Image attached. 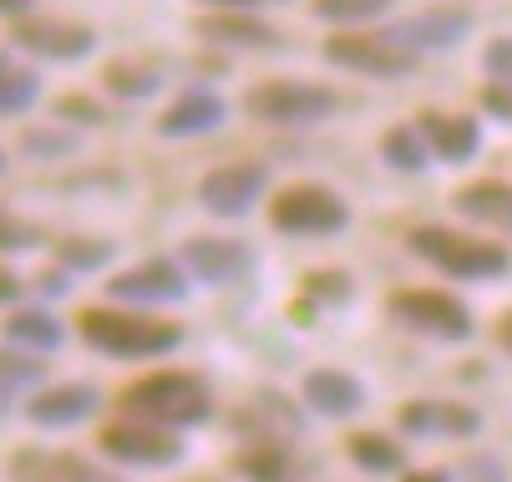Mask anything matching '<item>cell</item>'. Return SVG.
I'll list each match as a JSON object with an SVG mask.
<instances>
[{
	"mask_svg": "<svg viewBox=\"0 0 512 482\" xmlns=\"http://www.w3.org/2000/svg\"><path fill=\"white\" fill-rule=\"evenodd\" d=\"M269 224L279 234L325 239V234H340L350 224V209H345V198L335 188H325V183H289L269 203Z\"/></svg>",
	"mask_w": 512,
	"mask_h": 482,
	"instance_id": "cell-4",
	"label": "cell"
},
{
	"mask_svg": "<svg viewBox=\"0 0 512 482\" xmlns=\"http://www.w3.org/2000/svg\"><path fill=\"white\" fill-rule=\"evenodd\" d=\"M102 87H107L112 97H122V102H142V97H153V92L163 87V77H158L153 61H142V56H117V61L102 66Z\"/></svg>",
	"mask_w": 512,
	"mask_h": 482,
	"instance_id": "cell-23",
	"label": "cell"
},
{
	"mask_svg": "<svg viewBox=\"0 0 512 482\" xmlns=\"http://www.w3.org/2000/svg\"><path fill=\"white\" fill-rule=\"evenodd\" d=\"M92 411H97V386H87V381L46 386L26 401V417L36 427H71V422H87Z\"/></svg>",
	"mask_w": 512,
	"mask_h": 482,
	"instance_id": "cell-18",
	"label": "cell"
},
{
	"mask_svg": "<svg viewBox=\"0 0 512 482\" xmlns=\"http://www.w3.org/2000/svg\"><path fill=\"white\" fill-rule=\"evenodd\" d=\"M325 56L335 66H345V72L376 77V82H406V77H416V61H421L406 46H396L386 31H345V36H330L325 41Z\"/></svg>",
	"mask_w": 512,
	"mask_h": 482,
	"instance_id": "cell-6",
	"label": "cell"
},
{
	"mask_svg": "<svg viewBox=\"0 0 512 482\" xmlns=\"http://www.w3.org/2000/svg\"><path fill=\"white\" fill-rule=\"evenodd\" d=\"M224 117H229V102H224V97L208 92V87H193V92H183L178 102L163 107L158 132H163V137H203V132L224 127Z\"/></svg>",
	"mask_w": 512,
	"mask_h": 482,
	"instance_id": "cell-16",
	"label": "cell"
},
{
	"mask_svg": "<svg viewBox=\"0 0 512 482\" xmlns=\"http://www.w3.org/2000/svg\"><path fill=\"white\" fill-rule=\"evenodd\" d=\"M82 340L102 356H122V361H142V356H168L183 346V330L173 320H153V315H132V310H82L77 315Z\"/></svg>",
	"mask_w": 512,
	"mask_h": 482,
	"instance_id": "cell-2",
	"label": "cell"
},
{
	"mask_svg": "<svg viewBox=\"0 0 512 482\" xmlns=\"http://www.w3.org/2000/svg\"><path fill=\"white\" fill-rule=\"evenodd\" d=\"M26 11H31V0H0V16H16L21 21Z\"/></svg>",
	"mask_w": 512,
	"mask_h": 482,
	"instance_id": "cell-39",
	"label": "cell"
},
{
	"mask_svg": "<svg viewBox=\"0 0 512 482\" xmlns=\"http://www.w3.org/2000/svg\"><path fill=\"white\" fill-rule=\"evenodd\" d=\"M396 0H315V16L330 26H360L371 16H386Z\"/></svg>",
	"mask_w": 512,
	"mask_h": 482,
	"instance_id": "cell-31",
	"label": "cell"
},
{
	"mask_svg": "<svg viewBox=\"0 0 512 482\" xmlns=\"http://www.w3.org/2000/svg\"><path fill=\"white\" fill-rule=\"evenodd\" d=\"M203 6H218V11H249L259 0H203Z\"/></svg>",
	"mask_w": 512,
	"mask_h": 482,
	"instance_id": "cell-40",
	"label": "cell"
},
{
	"mask_svg": "<svg viewBox=\"0 0 512 482\" xmlns=\"http://www.w3.org/2000/svg\"><path fill=\"white\" fill-rule=\"evenodd\" d=\"M264 188H269V168L264 163H224V168L203 173L198 203L213 219H244L264 198Z\"/></svg>",
	"mask_w": 512,
	"mask_h": 482,
	"instance_id": "cell-8",
	"label": "cell"
},
{
	"mask_svg": "<svg viewBox=\"0 0 512 482\" xmlns=\"http://www.w3.org/2000/svg\"><path fill=\"white\" fill-rule=\"evenodd\" d=\"M305 401L325 417H350V411L365 406V386L345 371H310L305 376Z\"/></svg>",
	"mask_w": 512,
	"mask_h": 482,
	"instance_id": "cell-21",
	"label": "cell"
},
{
	"mask_svg": "<svg viewBox=\"0 0 512 482\" xmlns=\"http://www.w3.org/2000/svg\"><path fill=\"white\" fill-rule=\"evenodd\" d=\"M0 173H6V153H0Z\"/></svg>",
	"mask_w": 512,
	"mask_h": 482,
	"instance_id": "cell-43",
	"label": "cell"
},
{
	"mask_svg": "<svg viewBox=\"0 0 512 482\" xmlns=\"http://www.w3.org/2000/svg\"><path fill=\"white\" fill-rule=\"evenodd\" d=\"M381 153H386V163L401 168V173H421V168L431 163V148H426L421 127H391V132L381 137Z\"/></svg>",
	"mask_w": 512,
	"mask_h": 482,
	"instance_id": "cell-29",
	"label": "cell"
},
{
	"mask_svg": "<svg viewBox=\"0 0 512 482\" xmlns=\"http://www.w3.org/2000/svg\"><path fill=\"white\" fill-rule=\"evenodd\" d=\"M482 107L497 112L502 122H512V87H487V92H482Z\"/></svg>",
	"mask_w": 512,
	"mask_h": 482,
	"instance_id": "cell-37",
	"label": "cell"
},
{
	"mask_svg": "<svg viewBox=\"0 0 512 482\" xmlns=\"http://www.w3.org/2000/svg\"><path fill=\"white\" fill-rule=\"evenodd\" d=\"M234 432H239L244 442H279V447H289V442L305 437V417H300V406L289 401V396H279V391H254V396L234 411Z\"/></svg>",
	"mask_w": 512,
	"mask_h": 482,
	"instance_id": "cell-13",
	"label": "cell"
},
{
	"mask_svg": "<svg viewBox=\"0 0 512 482\" xmlns=\"http://www.w3.org/2000/svg\"><path fill=\"white\" fill-rule=\"evenodd\" d=\"M16 148H21L26 158H71V153H77V132L51 117L46 127H21Z\"/></svg>",
	"mask_w": 512,
	"mask_h": 482,
	"instance_id": "cell-28",
	"label": "cell"
},
{
	"mask_svg": "<svg viewBox=\"0 0 512 482\" xmlns=\"http://www.w3.org/2000/svg\"><path fill=\"white\" fill-rule=\"evenodd\" d=\"M457 209L472 219V224H492V229H512V188L487 178V183H467L457 193Z\"/></svg>",
	"mask_w": 512,
	"mask_h": 482,
	"instance_id": "cell-22",
	"label": "cell"
},
{
	"mask_svg": "<svg viewBox=\"0 0 512 482\" xmlns=\"http://www.w3.org/2000/svg\"><path fill=\"white\" fill-rule=\"evenodd\" d=\"M244 107H249V117L274 122V127H305V122L335 117L340 92L320 87V82H259V87H249Z\"/></svg>",
	"mask_w": 512,
	"mask_h": 482,
	"instance_id": "cell-5",
	"label": "cell"
},
{
	"mask_svg": "<svg viewBox=\"0 0 512 482\" xmlns=\"http://www.w3.org/2000/svg\"><path fill=\"white\" fill-rule=\"evenodd\" d=\"M6 340H11V346H21V351H31V356H46V351L61 346V325L46 310H16L6 320Z\"/></svg>",
	"mask_w": 512,
	"mask_h": 482,
	"instance_id": "cell-25",
	"label": "cell"
},
{
	"mask_svg": "<svg viewBox=\"0 0 512 482\" xmlns=\"http://www.w3.org/2000/svg\"><path fill=\"white\" fill-rule=\"evenodd\" d=\"M112 300H132V305H173L188 295V269L178 259H142L122 274L107 280Z\"/></svg>",
	"mask_w": 512,
	"mask_h": 482,
	"instance_id": "cell-14",
	"label": "cell"
},
{
	"mask_svg": "<svg viewBox=\"0 0 512 482\" xmlns=\"http://www.w3.org/2000/svg\"><path fill=\"white\" fill-rule=\"evenodd\" d=\"M178 264L203 285H234L254 269V249L244 239H218V234H193L178 249Z\"/></svg>",
	"mask_w": 512,
	"mask_h": 482,
	"instance_id": "cell-12",
	"label": "cell"
},
{
	"mask_svg": "<svg viewBox=\"0 0 512 482\" xmlns=\"http://www.w3.org/2000/svg\"><path fill=\"white\" fill-rule=\"evenodd\" d=\"M46 361H36L31 351H0V411H11L31 386H41Z\"/></svg>",
	"mask_w": 512,
	"mask_h": 482,
	"instance_id": "cell-26",
	"label": "cell"
},
{
	"mask_svg": "<svg viewBox=\"0 0 512 482\" xmlns=\"http://www.w3.org/2000/svg\"><path fill=\"white\" fill-rule=\"evenodd\" d=\"M112 259V239H61L56 244V264L61 269H102Z\"/></svg>",
	"mask_w": 512,
	"mask_h": 482,
	"instance_id": "cell-32",
	"label": "cell"
},
{
	"mask_svg": "<svg viewBox=\"0 0 512 482\" xmlns=\"http://www.w3.org/2000/svg\"><path fill=\"white\" fill-rule=\"evenodd\" d=\"M497 340H502V346H507V351H512V310H507V315H502V320H497Z\"/></svg>",
	"mask_w": 512,
	"mask_h": 482,
	"instance_id": "cell-41",
	"label": "cell"
},
{
	"mask_svg": "<svg viewBox=\"0 0 512 482\" xmlns=\"http://www.w3.org/2000/svg\"><path fill=\"white\" fill-rule=\"evenodd\" d=\"M234 467H239L249 482H289V472H295V462H289V447H279V442H249V447L234 457Z\"/></svg>",
	"mask_w": 512,
	"mask_h": 482,
	"instance_id": "cell-27",
	"label": "cell"
},
{
	"mask_svg": "<svg viewBox=\"0 0 512 482\" xmlns=\"http://www.w3.org/2000/svg\"><path fill=\"white\" fill-rule=\"evenodd\" d=\"M406 482H447L442 472H406Z\"/></svg>",
	"mask_w": 512,
	"mask_h": 482,
	"instance_id": "cell-42",
	"label": "cell"
},
{
	"mask_svg": "<svg viewBox=\"0 0 512 482\" xmlns=\"http://www.w3.org/2000/svg\"><path fill=\"white\" fill-rule=\"evenodd\" d=\"M193 36H203V41H213V46H234V51H259V46H274L279 36H274V26H264V21H254L249 11H213V16H198L193 21Z\"/></svg>",
	"mask_w": 512,
	"mask_h": 482,
	"instance_id": "cell-20",
	"label": "cell"
},
{
	"mask_svg": "<svg viewBox=\"0 0 512 482\" xmlns=\"http://www.w3.org/2000/svg\"><path fill=\"white\" fill-rule=\"evenodd\" d=\"M122 406V417H137V422H158L168 432L178 427H198L213 417V396L198 376L188 371H153V376H142L132 386H122L117 396Z\"/></svg>",
	"mask_w": 512,
	"mask_h": 482,
	"instance_id": "cell-1",
	"label": "cell"
},
{
	"mask_svg": "<svg viewBox=\"0 0 512 482\" xmlns=\"http://www.w3.org/2000/svg\"><path fill=\"white\" fill-rule=\"evenodd\" d=\"M305 295H310V300L345 305V300H350V280H345L340 269H315V274H305Z\"/></svg>",
	"mask_w": 512,
	"mask_h": 482,
	"instance_id": "cell-35",
	"label": "cell"
},
{
	"mask_svg": "<svg viewBox=\"0 0 512 482\" xmlns=\"http://www.w3.org/2000/svg\"><path fill=\"white\" fill-rule=\"evenodd\" d=\"M401 432L416 437H472L477 411L462 401H406L401 406Z\"/></svg>",
	"mask_w": 512,
	"mask_h": 482,
	"instance_id": "cell-19",
	"label": "cell"
},
{
	"mask_svg": "<svg viewBox=\"0 0 512 482\" xmlns=\"http://www.w3.org/2000/svg\"><path fill=\"white\" fill-rule=\"evenodd\" d=\"M11 482H122L107 467L77 457V452H16Z\"/></svg>",
	"mask_w": 512,
	"mask_h": 482,
	"instance_id": "cell-15",
	"label": "cell"
},
{
	"mask_svg": "<svg viewBox=\"0 0 512 482\" xmlns=\"http://www.w3.org/2000/svg\"><path fill=\"white\" fill-rule=\"evenodd\" d=\"M416 127H421V137H426L431 158H442V163H467V158L482 148L477 117H462V112H421Z\"/></svg>",
	"mask_w": 512,
	"mask_h": 482,
	"instance_id": "cell-17",
	"label": "cell"
},
{
	"mask_svg": "<svg viewBox=\"0 0 512 482\" xmlns=\"http://www.w3.org/2000/svg\"><path fill=\"white\" fill-rule=\"evenodd\" d=\"M51 117L66 122V127H102L107 122V107L92 102V97H82V92H66V97L51 102Z\"/></svg>",
	"mask_w": 512,
	"mask_h": 482,
	"instance_id": "cell-33",
	"label": "cell"
},
{
	"mask_svg": "<svg viewBox=\"0 0 512 482\" xmlns=\"http://www.w3.org/2000/svg\"><path fill=\"white\" fill-rule=\"evenodd\" d=\"M411 249L436 264L442 274H452V280H497V274L512 269V254L492 239H472V234H457V229H416L411 234Z\"/></svg>",
	"mask_w": 512,
	"mask_h": 482,
	"instance_id": "cell-3",
	"label": "cell"
},
{
	"mask_svg": "<svg viewBox=\"0 0 512 482\" xmlns=\"http://www.w3.org/2000/svg\"><path fill=\"white\" fill-rule=\"evenodd\" d=\"M31 244H36V234L21 219H11L6 209H0V249H31Z\"/></svg>",
	"mask_w": 512,
	"mask_h": 482,
	"instance_id": "cell-36",
	"label": "cell"
},
{
	"mask_svg": "<svg viewBox=\"0 0 512 482\" xmlns=\"http://www.w3.org/2000/svg\"><path fill=\"white\" fill-rule=\"evenodd\" d=\"M482 72L492 77V87H512V36H492L482 46Z\"/></svg>",
	"mask_w": 512,
	"mask_h": 482,
	"instance_id": "cell-34",
	"label": "cell"
},
{
	"mask_svg": "<svg viewBox=\"0 0 512 482\" xmlns=\"http://www.w3.org/2000/svg\"><path fill=\"white\" fill-rule=\"evenodd\" d=\"M472 26L477 21H472L467 6H426V11L401 16L396 26H386V36L396 46H406L411 56H421V51H452V46H462L472 36Z\"/></svg>",
	"mask_w": 512,
	"mask_h": 482,
	"instance_id": "cell-10",
	"label": "cell"
},
{
	"mask_svg": "<svg viewBox=\"0 0 512 482\" xmlns=\"http://www.w3.org/2000/svg\"><path fill=\"white\" fill-rule=\"evenodd\" d=\"M345 452H350V462L371 467V472L401 467V447H396L391 437H381V432H355V437H345Z\"/></svg>",
	"mask_w": 512,
	"mask_h": 482,
	"instance_id": "cell-30",
	"label": "cell"
},
{
	"mask_svg": "<svg viewBox=\"0 0 512 482\" xmlns=\"http://www.w3.org/2000/svg\"><path fill=\"white\" fill-rule=\"evenodd\" d=\"M97 447H102L107 457L127 462V467H173V462L183 457L178 432H168V427H158V422H137V417H122V422L102 427Z\"/></svg>",
	"mask_w": 512,
	"mask_h": 482,
	"instance_id": "cell-7",
	"label": "cell"
},
{
	"mask_svg": "<svg viewBox=\"0 0 512 482\" xmlns=\"http://www.w3.org/2000/svg\"><path fill=\"white\" fill-rule=\"evenodd\" d=\"M391 315L421 335H436V340H467L472 335L467 305L442 295V290H401V295H391Z\"/></svg>",
	"mask_w": 512,
	"mask_h": 482,
	"instance_id": "cell-11",
	"label": "cell"
},
{
	"mask_svg": "<svg viewBox=\"0 0 512 482\" xmlns=\"http://www.w3.org/2000/svg\"><path fill=\"white\" fill-rule=\"evenodd\" d=\"M11 46L31 51L41 61H82L97 46V31L82 21H61V16H21L11 26Z\"/></svg>",
	"mask_w": 512,
	"mask_h": 482,
	"instance_id": "cell-9",
	"label": "cell"
},
{
	"mask_svg": "<svg viewBox=\"0 0 512 482\" xmlns=\"http://www.w3.org/2000/svg\"><path fill=\"white\" fill-rule=\"evenodd\" d=\"M41 97V77L26 61H16L11 51H0V117H21L31 112Z\"/></svg>",
	"mask_w": 512,
	"mask_h": 482,
	"instance_id": "cell-24",
	"label": "cell"
},
{
	"mask_svg": "<svg viewBox=\"0 0 512 482\" xmlns=\"http://www.w3.org/2000/svg\"><path fill=\"white\" fill-rule=\"evenodd\" d=\"M16 295H21V280H16L11 269H0V305H6V300H16Z\"/></svg>",
	"mask_w": 512,
	"mask_h": 482,
	"instance_id": "cell-38",
	"label": "cell"
}]
</instances>
